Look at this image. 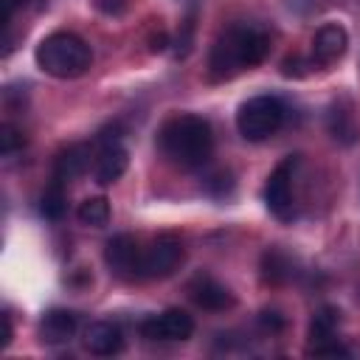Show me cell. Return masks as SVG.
<instances>
[{
  "instance_id": "10",
  "label": "cell",
  "mask_w": 360,
  "mask_h": 360,
  "mask_svg": "<svg viewBox=\"0 0 360 360\" xmlns=\"http://www.w3.org/2000/svg\"><path fill=\"white\" fill-rule=\"evenodd\" d=\"M127 166H129V152H127L118 141H115V143H101V152H98L96 169H93L96 183H98V186H112L115 180L124 177Z\"/></svg>"
},
{
  "instance_id": "2",
  "label": "cell",
  "mask_w": 360,
  "mask_h": 360,
  "mask_svg": "<svg viewBox=\"0 0 360 360\" xmlns=\"http://www.w3.org/2000/svg\"><path fill=\"white\" fill-rule=\"evenodd\" d=\"M158 146L172 163L183 166V169H194V166H202L211 158L214 129L200 115H177V118H169L160 127Z\"/></svg>"
},
{
  "instance_id": "16",
  "label": "cell",
  "mask_w": 360,
  "mask_h": 360,
  "mask_svg": "<svg viewBox=\"0 0 360 360\" xmlns=\"http://www.w3.org/2000/svg\"><path fill=\"white\" fill-rule=\"evenodd\" d=\"M110 214L112 211H110V200L107 197H87L76 208L79 222L87 225V228H104L110 222Z\"/></svg>"
},
{
  "instance_id": "15",
  "label": "cell",
  "mask_w": 360,
  "mask_h": 360,
  "mask_svg": "<svg viewBox=\"0 0 360 360\" xmlns=\"http://www.w3.org/2000/svg\"><path fill=\"white\" fill-rule=\"evenodd\" d=\"M326 127H329V135L338 141V143H343V146H352L354 141H357V124H354V118H352V112H346V110H340V107H332L329 110V115H326Z\"/></svg>"
},
{
  "instance_id": "5",
  "label": "cell",
  "mask_w": 360,
  "mask_h": 360,
  "mask_svg": "<svg viewBox=\"0 0 360 360\" xmlns=\"http://www.w3.org/2000/svg\"><path fill=\"white\" fill-rule=\"evenodd\" d=\"M298 166V158L290 155L284 158L267 177L264 183V202L270 208L273 217H278L281 222H290L295 217V205H292V172Z\"/></svg>"
},
{
  "instance_id": "3",
  "label": "cell",
  "mask_w": 360,
  "mask_h": 360,
  "mask_svg": "<svg viewBox=\"0 0 360 360\" xmlns=\"http://www.w3.org/2000/svg\"><path fill=\"white\" fill-rule=\"evenodd\" d=\"M37 68L45 76L53 79H79L90 62H93V51L90 45L73 34V31H53L48 37L39 39L37 51H34Z\"/></svg>"
},
{
  "instance_id": "12",
  "label": "cell",
  "mask_w": 360,
  "mask_h": 360,
  "mask_svg": "<svg viewBox=\"0 0 360 360\" xmlns=\"http://www.w3.org/2000/svg\"><path fill=\"white\" fill-rule=\"evenodd\" d=\"M191 298L197 307L208 309V312H222L228 307H233V295L228 292V287H222L219 281H214L211 276H197L188 287Z\"/></svg>"
},
{
  "instance_id": "8",
  "label": "cell",
  "mask_w": 360,
  "mask_h": 360,
  "mask_svg": "<svg viewBox=\"0 0 360 360\" xmlns=\"http://www.w3.org/2000/svg\"><path fill=\"white\" fill-rule=\"evenodd\" d=\"M104 262L110 267V273H115L118 278H141V248L135 242V236L129 233H118L112 239H107L104 245Z\"/></svg>"
},
{
  "instance_id": "24",
  "label": "cell",
  "mask_w": 360,
  "mask_h": 360,
  "mask_svg": "<svg viewBox=\"0 0 360 360\" xmlns=\"http://www.w3.org/2000/svg\"><path fill=\"white\" fill-rule=\"evenodd\" d=\"M166 48H169V37H166L163 31H158V34H152V37H149V51L160 53V51H166Z\"/></svg>"
},
{
  "instance_id": "22",
  "label": "cell",
  "mask_w": 360,
  "mask_h": 360,
  "mask_svg": "<svg viewBox=\"0 0 360 360\" xmlns=\"http://www.w3.org/2000/svg\"><path fill=\"white\" fill-rule=\"evenodd\" d=\"M281 73H284L287 79H301V76H307V62H304L301 56H287V59L281 62Z\"/></svg>"
},
{
  "instance_id": "23",
  "label": "cell",
  "mask_w": 360,
  "mask_h": 360,
  "mask_svg": "<svg viewBox=\"0 0 360 360\" xmlns=\"http://www.w3.org/2000/svg\"><path fill=\"white\" fill-rule=\"evenodd\" d=\"M259 323H262L264 329H270V332H278V329L284 326V318H281L276 309H264V312L259 315Z\"/></svg>"
},
{
  "instance_id": "1",
  "label": "cell",
  "mask_w": 360,
  "mask_h": 360,
  "mask_svg": "<svg viewBox=\"0 0 360 360\" xmlns=\"http://www.w3.org/2000/svg\"><path fill=\"white\" fill-rule=\"evenodd\" d=\"M267 51H270V37L259 25H248V22L231 25L217 37L211 48V56H208L211 79L217 82L231 79L239 70L259 65L267 56Z\"/></svg>"
},
{
  "instance_id": "26",
  "label": "cell",
  "mask_w": 360,
  "mask_h": 360,
  "mask_svg": "<svg viewBox=\"0 0 360 360\" xmlns=\"http://www.w3.org/2000/svg\"><path fill=\"white\" fill-rule=\"evenodd\" d=\"M11 343V318H8V312L3 315V340H0V346L6 349Z\"/></svg>"
},
{
  "instance_id": "20",
  "label": "cell",
  "mask_w": 360,
  "mask_h": 360,
  "mask_svg": "<svg viewBox=\"0 0 360 360\" xmlns=\"http://www.w3.org/2000/svg\"><path fill=\"white\" fill-rule=\"evenodd\" d=\"M22 143H25V138L20 135L17 127H11V124L0 127V155L3 158H11L17 149H22Z\"/></svg>"
},
{
  "instance_id": "6",
  "label": "cell",
  "mask_w": 360,
  "mask_h": 360,
  "mask_svg": "<svg viewBox=\"0 0 360 360\" xmlns=\"http://www.w3.org/2000/svg\"><path fill=\"white\" fill-rule=\"evenodd\" d=\"M183 259V245L174 233H160L141 253V278H166L177 270Z\"/></svg>"
},
{
  "instance_id": "18",
  "label": "cell",
  "mask_w": 360,
  "mask_h": 360,
  "mask_svg": "<svg viewBox=\"0 0 360 360\" xmlns=\"http://www.w3.org/2000/svg\"><path fill=\"white\" fill-rule=\"evenodd\" d=\"M65 208H68V197H65V188H62V180H53L42 197H39V214L48 219V222H59L65 217Z\"/></svg>"
},
{
  "instance_id": "14",
  "label": "cell",
  "mask_w": 360,
  "mask_h": 360,
  "mask_svg": "<svg viewBox=\"0 0 360 360\" xmlns=\"http://www.w3.org/2000/svg\"><path fill=\"white\" fill-rule=\"evenodd\" d=\"M87 163H90V149H87V143H70V146H65V149L53 158V180H62V183L76 180V177L87 169Z\"/></svg>"
},
{
  "instance_id": "17",
  "label": "cell",
  "mask_w": 360,
  "mask_h": 360,
  "mask_svg": "<svg viewBox=\"0 0 360 360\" xmlns=\"http://www.w3.org/2000/svg\"><path fill=\"white\" fill-rule=\"evenodd\" d=\"M338 326H340V309H335V307H321V309L312 315V321H309V340H312V343L329 340V338H335Z\"/></svg>"
},
{
  "instance_id": "21",
  "label": "cell",
  "mask_w": 360,
  "mask_h": 360,
  "mask_svg": "<svg viewBox=\"0 0 360 360\" xmlns=\"http://www.w3.org/2000/svg\"><path fill=\"white\" fill-rule=\"evenodd\" d=\"M309 354H318V357H349L352 352H349L343 343H338L335 338H329V340L312 343V346H309Z\"/></svg>"
},
{
  "instance_id": "19",
  "label": "cell",
  "mask_w": 360,
  "mask_h": 360,
  "mask_svg": "<svg viewBox=\"0 0 360 360\" xmlns=\"http://www.w3.org/2000/svg\"><path fill=\"white\" fill-rule=\"evenodd\" d=\"M262 276H264V281H270V284H281V281L290 276V264H287V259H284L276 248L264 250V256H262Z\"/></svg>"
},
{
  "instance_id": "25",
  "label": "cell",
  "mask_w": 360,
  "mask_h": 360,
  "mask_svg": "<svg viewBox=\"0 0 360 360\" xmlns=\"http://www.w3.org/2000/svg\"><path fill=\"white\" fill-rule=\"evenodd\" d=\"M20 3H22V0H3V25H8V20H11V14L20 8Z\"/></svg>"
},
{
  "instance_id": "9",
  "label": "cell",
  "mask_w": 360,
  "mask_h": 360,
  "mask_svg": "<svg viewBox=\"0 0 360 360\" xmlns=\"http://www.w3.org/2000/svg\"><path fill=\"white\" fill-rule=\"evenodd\" d=\"M349 48V34L338 22H326L312 37V62L315 65H332L338 62Z\"/></svg>"
},
{
  "instance_id": "7",
  "label": "cell",
  "mask_w": 360,
  "mask_h": 360,
  "mask_svg": "<svg viewBox=\"0 0 360 360\" xmlns=\"http://www.w3.org/2000/svg\"><path fill=\"white\" fill-rule=\"evenodd\" d=\"M194 332V318L186 309H163L160 315H152L141 323V335L146 340H158V343H177V340H188Z\"/></svg>"
},
{
  "instance_id": "11",
  "label": "cell",
  "mask_w": 360,
  "mask_h": 360,
  "mask_svg": "<svg viewBox=\"0 0 360 360\" xmlns=\"http://www.w3.org/2000/svg\"><path fill=\"white\" fill-rule=\"evenodd\" d=\"M84 349L90 354H98V357L118 354L124 349V335H121L118 323H112V321H96V323H90L87 332H84Z\"/></svg>"
},
{
  "instance_id": "4",
  "label": "cell",
  "mask_w": 360,
  "mask_h": 360,
  "mask_svg": "<svg viewBox=\"0 0 360 360\" xmlns=\"http://www.w3.org/2000/svg\"><path fill=\"white\" fill-rule=\"evenodd\" d=\"M284 121V104L276 96H253L236 112V129L245 141L270 138Z\"/></svg>"
},
{
  "instance_id": "13",
  "label": "cell",
  "mask_w": 360,
  "mask_h": 360,
  "mask_svg": "<svg viewBox=\"0 0 360 360\" xmlns=\"http://www.w3.org/2000/svg\"><path fill=\"white\" fill-rule=\"evenodd\" d=\"M76 326H79L76 312L56 307V309H48V312L42 315V321H39V335H42L45 343H68V340L73 338Z\"/></svg>"
}]
</instances>
